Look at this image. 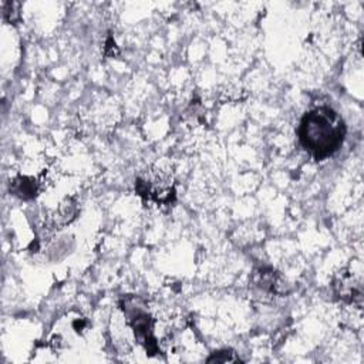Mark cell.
<instances>
[{"label":"cell","mask_w":364,"mask_h":364,"mask_svg":"<svg viewBox=\"0 0 364 364\" xmlns=\"http://www.w3.org/2000/svg\"><path fill=\"white\" fill-rule=\"evenodd\" d=\"M297 134L304 151L316 161H323L341 146L346 124L333 108L316 107L303 115Z\"/></svg>","instance_id":"cell-1"},{"label":"cell","mask_w":364,"mask_h":364,"mask_svg":"<svg viewBox=\"0 0 364 364\" xmlns=\"http://www.w3.org/2000/svg\"><path fill=\"white\" fill-rule=\"evenodd\" d=\"M255 282L259 289L269 293H283V280L273 269H260L256 272Z\"/></svg>","instance_id":"cell-6"},{"label":"cell","mask_w":364,"mask_h":364,"mask_svg":"<svg viewBox=\"0 0 364 364\" xmlns=\"http://www.w3.org/2000/svg\"><path fill=\"white\" fill-rule=\"evenodd\" d=\"M43 189V178L41 176H28L18 175L13 181H10V192L21 199H33Z\"/></svg>","instance_id":"cell-5"},{"label":"cell","mask_w":364,"mask_h":364,"mask_svg":"<svg viewBox=\"0 0 364 364\" xmlns=\"http://www.w3.org/2000/svg\"><path fill=\"white\" fill-rule=\"evenodd\" d=\"M334 294L344 303H361L363 289L361 282L350 270L344 269L338 272L333 280Z\"/></svg>","instance_id":"cell-4"},{"label":"cell","mask_w":364,"mask_h":364,"mask_svg":"<svg viewBox=\"0 0 364 364\" xmlns=\"http://www.w3.org/2000/svg\"><path fill=\"white\" fill-rule=\"evenodd\" d=\"M136 193L156 205H169L175 200V182L169 171L151 166L135 179Z\"/></svg>","instance_id":"cell-2"},{"label":"cell","mask_w":364,"mask_h":364,"mask_svg":"<svg viewBox=\"0 0 364 364\" xmlns=\"http://www.w3.org/2000/svg\"><path fill=\"white\" fill-rule=\"evenodd\" d=\"M208 361H218V363H235V361H240V358L237 355H235L233 351H219L215 353L212 357L208 358Z\"/></svg>","instance_id":"cell-7"},{"label":"cell","mask_w":364,"mask_h":364,"mask_svg":"<svg viewBox=\"0 0 364 364\" xmlns=\"http://www.w3.org/2000/svg\"><path fill=\"white\" fill-rule=\"evenodd\" d=\"M124 313L128 326L132 328L136 341L146 350L148 354L158 353V344L154 336V318L149 311L138 303L136 299H127L124 304Z\"/></svg>","instance_id":"cell-3"}]
</instances>
